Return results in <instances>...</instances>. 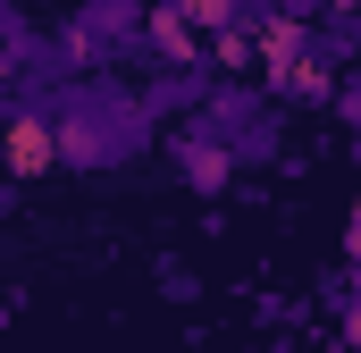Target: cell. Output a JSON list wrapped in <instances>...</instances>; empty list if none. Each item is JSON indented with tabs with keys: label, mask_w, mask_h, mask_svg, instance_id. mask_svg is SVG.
Segmentation results:
<instances>
[{
	"label": "cell",
	"mask_w": 361,
	"mask_h": 353,
	"mask_svg": "<svg viewBox=\"0 0 361 353\" xmlns=\"http://www.w3.org/2000/svg\"><path fill=\"white\" fill-rule=\"evenodd\" d=\"M336 109H345V126L361 135V85H345V101H336Z\"/></svg>",
	"instance_id": "obj_3"
},
{
	"label": "cell",
	"mask_w": 361,
	"mask_h": 353,
	"mask_svg": "<svg viewBox=\"0 0 361 353\" xmlns=\"http://www.w3.org/2000/svg\"><path fill=\"white\" fill-rule=\"evenodd\" d=\"M177 169H185V185L219 193V185H227V143H202V135H185V143H177Z\"/></svg>",
	"instance_id": "obj_2"
},
{
	"label": "cell",
	"mask_w": 361,
	"mask_h": 353,
	"mask_svg": "<svg viewBox=\"0 0 361 353\" xmlns=\"http://www.w3.org/2000/svg\"><path fill=\"white\" fill-rule=\"evenodd\" d=\"M126 152H143V101H126L118 85L59 92V160L68 169H118Z\"/></svg>",
	"instance_id": "obj_1"
}]
</instances>
